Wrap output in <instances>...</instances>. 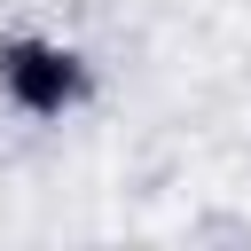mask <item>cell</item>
<instances>
[{"mask_svg": "<svg viewBox=\"0 0 251 251\" xmlns=\"http://www.w3.org/2000/svg\"><path fill=\"white\" fill-rule=\"evenodd\" d=\"M0 102L31 126H63L94 102V63L86 47L55 31H0Z\"/></svg>", "mask_w": 251, "mask_h": 251, "instance_id": "obj_1", "label": "cell"}]
</instances>
